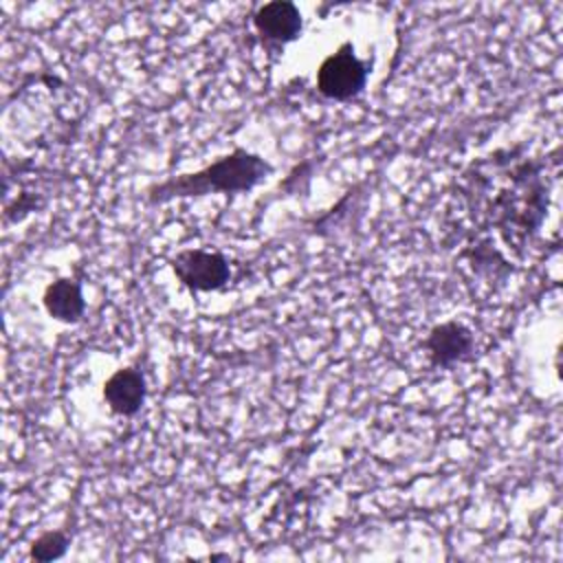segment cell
I'll return each mask as SVG.
<instances>
[{
    "instance_id": "6da1fadb",
    "label": "cell",
    "mask_w": 563,
    "mask_h": 563,
    "mask_svg": "<svg viewBox=\"0 0 563 563\" xmlns=\"http://www.w3.org/2000/svg\"><path fill=\"white\" fill-rule=\"evenodd\" d=\"M552 183L548 161L523 156L512 147L468 165L460 178V196L473 220L519 249L543 227Z\"/></svg>"
},
{
    "instance_id": "7a4b0ae2",
    "label": "cell",
    "mask_w": 563,
    "mask_h": 563,
    "mask_svg": "<svg viewBox=\"0 0 563 563\" xmlns=\"http://www.w3.org/2000/svg\"><path fill=\"white\" fill-rule=\"evenodd\" d=\"M271 174V165L242 147L220 156L211 165L191 172L172 176L147 189V200L152 205H161L174 198H194L207 194H235L249 191L257 183H262Z\"/></svg>"
},
{
    "instance_id": "3957f363",
    "label": "cell",
    "mask_w": 563,
    "mask_h": 563,
    "mask_svg": "<svg viewBox=\"0 0 563 563\" xmlns=\"http://www.w3.org/2000/svg\"><path fill=\"white\" fill-rule=\"evenodd\" d=\"M367 81V66L356 57L352 44L339 46L330 53L317 70V90L332 101H347L356 97Z\"/></svg>"
},
{
    "instance_id": "277c9868",
    "label": "cell",
    "mask_w": 563,
    "mask_h": 563,
    "mask_svg": "<svg viewBox=\"0 0 563 563\" xmlns=\"http://www.w3.org/2000/svg\"><path fill=\"white\" fill-rule=\"evenodd\" d=\"M169 264L178 282L191 292L218 290L231 277L229 262L216 251L185 249V251H178Z\"/></svg>"
},
{
    "instance_id": "5b68a950",
    "label": "cell",
    "mask_w": 563,
    "mask_h": 563,
    "mask_svg": "<svg viewBox=\"0 0 563 563\" xmlns=\"http://www.w3.org/2000/svg\"><path fill=\"white\" fill-rule=\"evenodd\" d=\"M424 350L429 354L431 365L451 367L471 358L475 350L473 332L460 321H444L431 328L424 339Z\"/></svg>"
},
{
    "instance_id": "8992f818",
    "label": "cell",
    "mask_w": 563,
    "mask_h": 563,
    "mask_svg": "<svg viewBox=\"0 0 563 563\" xmlns=\"http://www.w3.org/2000/svg\"><path fill=\"white\" fill-rule=\"evenodd\" d=\"M253 24L264 40L275 44H288L301 33V13L292 2L275 0L262 4L255 11Z\"/></svg>"
},
{
    "instance_id": "52a82bcc",
    "label": "cell",
    "mask_w": 563,
    "mask_h": 563,
    "mask_svg": "<svg viewBox=\"0 0 563 563\" xmlns=\"http://www.w3.org/2000/svg\"><path fill=\"white\" fill-rule=\"evenodd\" d=\"M103 400L117 416H134L145 402V378L134 367L117 369L103 383Z\"/></svg>"
},
{
    "instance_id": "ba28073f",
    "label": "cell",
    "mask_w": 563,
    "mask_h": 563,
    "mask_svg": "<svg viewBox=\"0 0 563 563\" xmlns=\"http://www.w3.org/2000/svg\"><path fill=\"white\" fill-rule=\"evenodd\" d=\"M42 303L46 312L62 321V323H75L86 310V299L81 292V286L70 277H59L51 282L44 290Z\"/></svg>"
},
{
    "instance_id": "9c48e42d",
    "label": "cell",
    "mask_w": 563,
    "mask_h": 563,
    "mask_svg": "<svg viewBox=\"0 0 563 563\" xmlns=\"http://www.w3.org/2000/svg\"><path fill=\"white\" fill-rule=\"evenodd\" d=\"M68 543H70V539L64 530H48L31 543L29 556L33 561H55V559L66 554Z\"/></svg>"
},
{
    "instance_id": "30bf717a",
    "label": "cell",
    "mask_w": 563,
    "mask_h": 563,
    "mask_svg": "<svg viewBox=\"0 0 563 563\" xmlns=\"http://www.w3.org/2000/svg\"><path fill=\"white\" fill-rule=\"evenodd\" d=\"M209 559H213V561H216V559H229V556H227V554H211Z\"/></svg>"
}]
</instances>
